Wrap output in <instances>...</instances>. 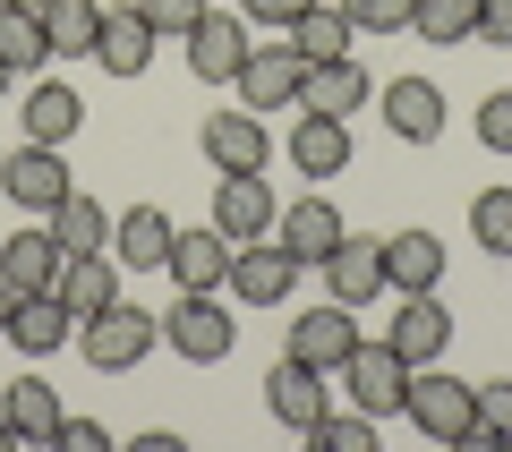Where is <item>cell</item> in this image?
Here are the masks:
<instances>
[{
	"label": "cell",
	"instance_id": "277c9868",
	"mask_svg": "<svg viewBox=\"0 0 512 452\" xmlns=\"http://www.w3.org/2000/svg\"><path fill=\"white\" fill-rule=\"evenodd\" d=\"M342 393H350V410H367V418H402V401H410V359L393 342H359L342 359Z\"/></svg>",
	"mask_w": 512,
	"mask_h": 452
},
{
	"label": "cell",
	"instance_id": "d590c367",
	"mask_svg": "<svg viewBox=\"0 0 512 452\" xmlns=\"http://www.w3.org/2000/svg\"><path fill=\"white\" fill-rule=\"evenodd\" d=\"M342 18L359 35H410V0H342Z\"/></svg>",
	"mask_w": 512,
	"mask_h": 452
},
{
	"label": "cell",
	"instance_id": "d6986e66",
	"mask_svg": "<svg viewBox=\"0 0 512 452\" xmlns=\"http://www.w3.org/2000/svg\"><path fill=\"white\" fill-rule=\"evenodd\" d=\"M154 26H146V9L128 0V9H103V35H94V60H103L111 77H146V60H154Z\"/></svg>",
	"mask_w": 512,
	"mask_h": 452
},
{
	"label": "cell",
	"instance_id": "5b68a950",
	"mask_svg": "<svg viewBox=\"0 0 512 452\" xmlns=\"http://www.w3.org/2000/svg\"><path fill=\"white\" fill-rule=\"evenodd\" d=\"M299 273H308V265H299V256L265 231V239H239V248H231V282H222V290H231L239 308H282Z\"/></svg>",
	"mask_w": 512,
	"mask_h": 452
},
{
	"label": "cell",
	"instance_id": "8992f818",
	"mask_svg": "<svg viewBox=\"0 0 512 452\" xmlns=\"http://www.w3.org/2000/svg\"><path fill=\"white\" fill-rule=\"evenodd\" d=\"M231 86H239V111H256V120H265V111H299L308 60L291 52V35H282V43H248V69H239Z\"/></svg>",
	"mask_w": 512,
	"mask_h": 452
},
{
	"label": "cell",
	"instance_id": "f546056e",
	"mask_svg": "<svg viewBox=\"0 0 512 452\" xmlns=\"http://www.w3.org/2000/svg\"><path fill=\"white\" fill-rule=\"evenodd\" d=\"M282 35H291V52L308 60V69H316V60H342V52H350V35H359V26H350L342 9H325V0H316L308 18H291V26H282Z\"/></svg>",
	"mask_w": 512,
	"mask_h": 452
},
{
	"label": "cell",
	"instance_id": "ffe728a7",
	"mask_svg": "<svg viewBox=\"0 0 512 452\" xmlns=\"http://www.w3.org/2000/svg\"><path fill=\"white\" fill-rule=\"evenodd\" d=\"M163 273L180 290H222V282H231V239H222V231H171Z\"/></svg>",
	"mask_w": 512,
	"mask_h": 452
},
{
	"label": "cell",
	"instance_id": "52a82bcc",
	"mask_svg": "<svg viewBox=\"0 0 512 452\" xmlns=\"http://www.w3.org/2000/svg\"><path fill=\"white\" fill-rule=\"evenodd\" d=\"M325 299H342V308H376L384 299V239L376 231H342V248L325 256Z\"/></svg>",
	"mask_w": 512,
	"mask_h": 452
},
{
	"label": "cell",
	"instance_id": "e575fe53",
	"mask_svg": "<svg viewBox=\"0 0 512 452\" xmlns=\"http://www.w3.org/2000/svg\"><path fill=\"white\" fill-rule=\"evenodd\" d=\"M470 401H478L470 418H478V427H487L495 444L512 452V376H487V384H470Z\"/></svg>",
	"mask_w": 512,
	"mask_h": 452
},
{
	"label": "cell",
	"instance_id": "60d3db41",
	"mask_svg": "<svg viewBox=\"0 0 512 452\" xmlns=\"http://www.w3.org/2000/svg\"><path fill=\"white\" fill-rule=\"evenodd\" d=\"M470 43H495V52H512V0H478V35Z\"/></svg>",
	"mask_w": 512,
	"mask_h": 452
},
{
	"label": "cell",
	"instance_id": "83f0119b",
	"mask_svg": "<svg viewBox=\"0 0 512 452\" xmlns=\"http://www.w3.org/2000/svg\"><path fill=\"white\" fill-rule=\"evenodd\" d=\"M43 43H52V60H94V35H103V9L94 0H43Z\"/></svg>",
	"mask_w": 512,
	"mask_h": 452
},
{
	"label": "cell",
	"instance_id": "30bf717a",
	"mask_svg": "<svg viewBox=\"0 0 512 452\" xmlns=\"http://www.w3.org/2000/svg\"><path fill=\"white\" fill-rule=\"evenodd\" d=\"M0 188H9V205H26V214H52V205L69 197V163H60V145L26 137L18 154L0 163Z\"/></svg>",
	"mask_w": 512,
	"mask_h": 452
},
{
	"label": "cell",
	"instance_id": "7bdbcfd3",
	"mask_svg": "<svg viewBox=\"0 0 512 452\" xmlns=\"http://www.w3.org/2000/svg\"><path fill=\"white\" fill-rule=\"evenodd\" d=\"M9 444H18V435H9V418H0V452H9Z\"/></svg>",
	"mask_w": 512,
	"mask_h": 452
},
{
	"label": "cell",
	"instance_id": "f1b7e54d",
	"mask_svg": "<svg viewBox=\"0 0 512 452\" xmlns=\"http://www.w3.org/2000/svg\"><path fill=\"white\" fill-rule=\"evenodd\" d=\"M18 120H26V137H35V145H69L77 128H86V103H77V86H35Z\"/></svg>",
	"mask_w": 512,
	"mask_h": 452
},
{
	"label": "cell",
	"instance_id": "2e32d148",
	"mask_svg": "<svg viewBox=\"0 0 512 452\" xmlns=\"http://www.w3.org/2000/svg\"><path fill=\"white\" fill-rule=\"evenodd\" d=\"M342 231H350V222L333 214L325 197H291V205L274 214V239H282V248L299 256V265H325V256L342 248Z\"/></svg>",
	"mask_w": 512,
	"mask_h": 452
},
{
	"label": "cell",
	"instance_id": "8fae6325",
	"mask_svg": "<svg viewBox=\"0 0 512 452\" xmlns=\"http://www.w3.org/2000/svg\"><path fill=\"white\" fill-rule=\"evenodd\" d=\"M350 350H359V308L325 299L316 316H291V359H308V367H325V376H342Z\"/></svg>",
	"mask_w": 512,
	"mask_h": 452
},
{
	"label": "cell",
	"instance_id": "44dd1931",
	"mask_svg": "<svg viewBox=\"0 0 512 452\" xmlns=\"http://www.w3.org/2000/svg\"><path fill=\"white\" fill-rule=\"evenodd\" d=\"M0 418H9V435H18V444H52L69 410H60V393L35 376V367H26V376L9 384V393H0Z\"/></svg>",
	"mask_w": 512,
	"mask_h": 452
},
{
	"label": "cell",
	"instance_id": "4316f807",
	"mask_svg": "<svg viewBox=\"0 0 512 452\" xmlns=\"http://www.w3.org/2000/svg\"><path fill=\"white\" fill-rule=\"evenodd\" d=\"M43 231L60 239V256H94V248H111V214L86 197V188H69V197L43 214Z\"/></svg>",
	"mask_w": 512,
	"mask_h": 452
},
{
	"label": "cell",
	"instance_id": "603a6c76",
	"mask_svg": "<svg viewBox=\"0 0 512 452\" xmlns=\"http://www.w3.org/2000/svg\"><path fill=\"white\" fill-rule=\"evenodd\" d=\"M52 273H60V239L52 231H9V239H0V282L18 290V299L52 290Z\"/></svg>",
	"mask_w": 512,
	"mask_h": 452
},
{
	"label": "cell",
	"instance_id": "836d02e7",
	"mask_svg": "<svg viewBox=\"0 0 512 452\" xmlns=\"http://www.w3.org/2000/svg\"><path fill=\"white\" fill-rule=\"evenodd\" d=\"M308 444L316 452H376V418H367V410H325V418H316V427H308Z\"/></svg>",
	"mask_w": 512,
	"mask_h": 452
},
{
	"label": "cell",
	"instance_id": "b9f144b4",
	"mask_svg": "<svg viewBox=\"0 0 512 452\" xmlns=\"http://www.w3.org/2000/svg\"><path fill=\"white\" fill-rule=\"evenodd\" d=\"M9 308H18V290H9V282H0V325H9Z\"/></svg>",
	"mask_w": 512,
	"mask_h": 452
},
{
	"label": "cell",
	"instance_id": "4fadbf2b",
	"mask_svg": "<svg viewBox=\"0 0 512 452\" xmlns=\"http://www.w3.org/2000/svg\"><path fill=\"white\" fill-rule=\"evenodd\" d=\"M376 103H384V128H393L402 145H436L444 137V86L436 77H393Z\"/></svg>",
	"mask_w": 512,
	"mask_h": 452
},
{
	"label": "cell",
	"instance_id": "ba28073f",
	"mask_svg": "<svg viewBox=\"0 0 512 452\" xmlns=\"http://www.w3.org/2000/svg\"><path fill=\"white\" fill-rule=\"evenodd\" d=\"M180 43H188V69H197L205 86H231V77L248 69V18H231V9H205Z\"/></svg>",
	"mask_w": 512,
	"mask_h": 452
},
{
	"label": "cell",
	"instance_id": "6da1fadb",
	"mask_svg": "<svg viewBox=\"0 0 512 452\" xmlns=\"http://www.w3.org/2000/svg\"><path fill=\"white\" fill-rule=\"evenodd\" d=\"M154 342H163V316L128 308V299H111L103 316H86V325H77V350H86L94 376H137V367L154 359Z\"/></svg>",
	"mask_w": 512,
	"mask_h": 452
},
{
	"label": "cell",
	"instance_id": "ab89813d",
	"mask_svg": "<svg viewBox=\"0 0 512 452\" xmlns=\"http://www.w3.org/2000/svg\"><path fill=\"white\" fill-rule=\"evenodd\" d=\"M308 9H316V0H239V18H248V26H274V35L291 18H308Z\"/></svg>",
	"mask_w": 512,
	"mask_h": 452
},
{
	"label": "cell",
	"instance_id": "d4e9b609",
	"mask_svg": "<svg viewBox=\"0 0 512 452\" xmlns=\"http://www.w3.org/2000/svg\"><path fill=\"white\" fill-rule=\"evenodd\" d=\"M171 231H180V222H171L163 205H128V214L111 222V256L146 273V265H163V256H171Z\"/></svg>",
	"mask_w": 512,
	"mask_h": 452
},
{
	"label": "cell",
	"instance_id": "f6af8a7d",
	"mask_svg": "<svg viewBox=\"0 0 512 452\" xmlns=\"http://www.w3.org/2000/svg\"><path fill=\"white\" fill-rule=\"evenodd\" d=\"M0 94H9V69H0Z\"/></svg>",
	"mask_w": 512,
	"mask_h": 452
},
{
	"label": "cell",
	"instance_id": "9a60e30c",
	"mask_svg": "<svg viewBox=\"0 0 512 452\" xmlns=\"http://www.w3.org/2000/svg\"><path fill=\"white\" fill-rule=\"evenodd\" d=\"M384 342L402 350L410 367L444 359V342H453V316H444V299H436V290H402V316L384 325Z\"/></svg>",
	"mask_w": 512,
	"mask_h": 452
},
{
	"label": "cell",
	"instance_id": "5bb4252c",
	"mask_svg": "<svg viewBox=\"0 0 512 452\" xmlns=\"http://www.w3.org/2000/svg\"><path fill=\"white\" fill-rule=\"evenodd\" d=\"M205 163L214 171H265L274 163V128L256 120V111H214L205 120Z\"/></svg>",
	"mask_w": 512,
	"mask_h": 452
},
{
	"label": "cell",
	"instance_id": "1f68e13d",
	"mask_svg": "<svg viewBox=\"0 0 512 452\" xmlns=\"http://www.w3.org/2000/svg\"><path fill=\"white\" fill-rule=\"evenodd\" d=\"M410 35L419 43H470L478 35V0H410Z\"/></svg>",
	"mask_w": 512,
	"mask_h": 452
},
{
	"label": "cell",
	"instance_id": "7a4b0ae2",
	"mask_svg": "<svg viewBox=\"0 0 512 452\" xmlns=\"http://www.w3.org/2000/svg\"><path fill=\"white\" fill-rule=\"evenodd\" d=\"M163 342L180 350L188 367H214V359H231L239 316L222 308V290H180V308H163Z\"/></svg>",
	"mask_w": 512,
	"mask_h": 452
},
{
	"label": "cell",
	"instance_id": "e0dca14e",
	"mask_svg": "<svg viewBox=\"0 0 512 452\" xmlns=\"http://www.w3.org/2000/svg\"><path fill=\"white\" fill-rule=\"evenodd\" d=\"M52 299L86 325V316H103L111 299H120V273H111V248H94V256H60V273H52Z\"/></svg>",
	"mask_w": 512,
	"mask_h": 452
},
{
	"label": "cell",
	"instance_id": "ac0fdd59",
	"mask_svg": "<svg viewBox=\"0 0 512 452\" xmlns=\"http://www.w3.org/2000/svg\"><path fill=\"white\" fill-rule=\"evenodd\" d=\"M291 171H299V180H342V171H350V120L299 111V128H291Z\"/></svg>",
	"mask_w": 512,
	"mask_h": 452
},
{
	"label": "cell",
	"instance_id": "7402d4cb",
	"mask_svg": "<svg viewBox=\"0 0 512 452\" xmlns=\"http://www.w3.org/2000/svg\"><path fill=\"white\" fill-rule=\"evenodd\" d=\"M367 94H376V86H367V69L342 52V60H316V69H308V86H299V111H325V120H350V111H359Z\"/></svg>",
	"mask_w": 512,
	"mask_h": 452
},
{
	"label": "cell",
	"instance_id": "d6a6232c",
	"mask_svg": "<svg viewBox=\"0 0 512 452\" xmlns=\"http://www.w3.org/2000/svg\"><path fill=\"white\" fill-rule=\"evenodd\" d=\"M470 239L487 256H512V188H478L470 197Z\"/></svg>",
	"mask_w": 512,
	"mask_h": 452
},
{
	"label": "cell",
	"instance_id": "74e56055",
	"mask_svg": "<svg viewBox=\"0 0 512 452\" xmlns=\"http://www.w3.org/2000/svg\"><path fill=\"white\" fill-rule=\"evenodd\" d=\"M137 9H146L154 35H188V26L205 18V0H137Z\"/></svg>",
	"mask_w": 512,
	"mask_h": 452
},
{
	"label": "cell",
	"instance_id": "484cf974",
	"mask_svg": "<svg viewBox=\"0 0 512 452\" xmlns=\"http://www.w3.org/2000/svg\"><path fill=\"white\" fill-rule=\"evenodd\" d=\"M0 342H18L26 359H52V350L69 342V308H60L52 290H35V299H18V308H9V325H0Z\"/></svg>",
	"mask_w": 512,
	"mask_h": 452
},
{
	"label": "cell",
	"instance_id": "ee69618b",
	"mask_svg": "<svg viewBox=\"0 0 512 452\" xmlns=\"http://www.w3.org/2000/svg\"><path fill=\"white\" fill-rule=\"evenodd\" d=\"M9 9H43V0H9Z\"/></svg>",
	"mask_w": 512,
	"mask_h": 452
},
{
	"label": "cell",
	"instance_id": "8d00e7d4",
	"mask_svg": "<svg viewBox=\"0 0 512 452\" xmlns=\"http://www.w3.org/2000/svg\"><path fill=\"white\" fill-rule=\"evenodd\" d=\"M478 145H487V154H512V86L478 103Z\"/></svg>",
	"mask_w": 512,
	"mask_h": 452
},
{
	"label": "cell",
	"instance_id": "f35d334b",
	"mask_svg": "<svg viewBox=\"0 0 512 452\" xmlns=\"http://www.w3.org/2000/svg\"><path fill=\"white\" fill-rule=\"evenodd\" d=\"M52 444H60V452H111V427H103V418H60Z\"/></svg>",
	"mask_w": 512,
	"mask_h": 452
},
{
	"label": "cell",
	"instance_id": "cb8c5ba5",
	"mask_svg": "<svg viewBox=\"0 0 512 452\" xmlns=\"http://www.w3.org/2000/svg\"><path fill=\"white\" fill-rule=\"evenodd\" d=\"M444 282V239L436 231H393L384 239V290H436Z\"/></svg>",
	"mask_w": 512,
	"mask_h": 452
},
{
	"label": "cell",
	"instance_id": "7c38bea8",
	"mask_svg": "<svg viewBox=\"0 0 512 452\" xmlns=\"http://www.w3.org/2000/svg\"><path fill=\"white\" fill-rule=\"evenodd\" d=\"M214 231L231 239V248L274 231V188H265V171H222V188H214Z\"/></svg>",
	"mask_w": 512,
	"mask_h": 452
},
{
	"label": "cell",
	"instance_id": "4dcf8cb0",
	"mask_svg": "<svg viewBox=\"0 0 512 452\" xmlns=\"http://www.w3.org/2000/svg\"><path fill=\"white\" fill-rule=\"evenodd\" d=\"M43 60H52V43H43V18H35V9H9V0H0V69L26 77V69H43Z\"/></svg>",
	"mask_w": 512,
	"mask_h": 452
},
{
	"label": "cell",
	"instance_id": "3957f363",
	"mask_svg": "<svg viewBox=\"0 0 512 452\" xmlns=\"http://www.w3.org/2000/svg\"><path fill=\"white\" fill-rule=\"evenodd\" d=\"M470 376H444L436 359L427 367H410V401H402V418L427 435V444H461V427H470Z\"/></svg>",
	"mask_w": 512,
	"mask_h": 452
},
{
	"label": "cell",
	"instance_id": "9c48e42d",
	"mask_svg": "<svg viewBox=\"0 0 512 452\" xmlns=\"http://www.w3.org/2000/svg\"><path fill=\"white\" fill-rule=\"evenodd\" d=\"M265 410H274V427L308 435L316 418L333 410V384H325V367H308V359H282L274 376H265Z\"/></svg>",
	"mask_w": 512,
	"mask_h": 452
}]
</instances>
